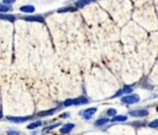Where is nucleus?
I'll return each instance as SVG.
<instances>
[{"instance_id":"f257e3e1","label":"nucleus","mask_w":158,"mask_h":135,"mask_svg":"<svg viewBox=\"0 0 158 135\" xmlns=\"http://www.w3.org/2000/svg\"><path fill=\"white\" fill-rule=\"evenodd\" d=\"M83 103H88V98L78 97V98H74V99H67V101H64L63 106L69 107V106H78V104H83Z\"/></svg>"},{"instance_id":"f03ea898","label":"nucleus","mask_w":158,"mask_h":135,"mask_svg":"<svg viewBox=\"0 0 158 135\" xmlns=\"http://www.w3.org/2000/svg\"><path fill=\"white\" fill-rule=\"evenodd\" d=\"M138 101H139V97H138V94H135V93L126 94L121 98V102L125 104H133V103H137Z\"/></svg>"},{"instance_id":"7ed1b4c3","label":"nucleus","mask_w":158,"mask_h":135,"mask_svg":"<svg viewBox=\"0 0 158 135\" xmlns=\"http://www.w3.org/2000/svg\"><path fill=\"white\" fill-rule=\"evenodd\" d=\"M95 112H96V108H95V107H91V108L84 109V110H83L80 114H81V117H83L84 119H90Z\"/></svg>"},{"instance_id":"20e7f679","label":"nucleus","mask_w":158,"mask_h":135,"mask_svg":"<svg viewBox=\"0 0 158 135\" xmlns=\"http://www.w3.org/2000/svg\"><path fill=\"white\" fill-rule=\"evenodd\" d=\"M128 114L132 117H146L148 115V110L147 109H133V110H130Z\"/></svg>"},{"instance_id":"39448f33","label":"nucleus","mask_w":158,"mask_h":135,"mask_svg":"<svg viewBox=\"0 0 158 135\" xmlns=\"http://www.w3.org/2000/svg\"><path fill=\"white\" fill-rule=\"evenodd\" d=\"M31 118H32V115H28V117H7L6 119L10 122H14V123H23Z\"/></svg>"},{"instance_id":"423d86ee","label":"nucleus","mask_w":158,"mask_h":135,"mask_svg":"<svg viewBox=\"0 0 158 135\" xmlns=\"http://www.w3.org/2000/svg\"><path fill=\"white\" fill-rule=\"evenodd\" d=\"M25 21H31V22H43L44 18L41 15H35V16H23Z\"/></svg>"},{"instance_id":"0eeeda50","label":"nucleus","mask_w":158,"mask_h":135,"mask_svg":"<svg viewBox=\"0 0 158 135\" xmlns=\"http://www.w3.org/2000/svg\"><path fill=\"white\" fill-rule=\"evenodd\" d=\"M73 128H74V124H73V123L64 124V125L60 128V133H62V134H67V133H69V131H70Z\"/></svg>"},{"instance_id":"6e6552de","label":"nucleus","mask_w":158,"mask_h":135,"mask_svg":"<svg viewBox=\"0 0 158 135\" xmlns=\"http://www.w3.org/2000/svg\"><path fill=\"white\" fill-rule=\"evenodd\" d=\"M56 112V108H52V109H47V110H41L37 113V117H47V115H51Z\"/></svg>"},{"instance_id":"1a4fd4ad","label":"nucleus","mask_w":158,"mask_h":135,"mask_svg":"<svg viewBox=\"0 0 158 135\" xmlns=\"http://www.w3.org/2000/svg\"><path fill=\"white\" fill-rule=\"evenodd\" d=\"M20 10L22 11V12H33L35 11V7L32 6V5H25V6H22V7H20Z\"/></svg>"},{"instance_id":"9d476101","label":"nucleus","mask_w":158,"mask_h":135,"mask_svg":"<svg viewBox=\"0 0 158 135\" xmlns=\"http://www.w3.org/2000/svg\"><path fill=\"white\" fill-rule=\"evenodd\" d=\"M75 10H77V7H74V6H65V7L58 9L57 12L59 14V12H68V11H75Z\"/></svg>"},{"instance_id":"9b49d317","label":"nucleus","mask_w":158,"mask_h":135,"mask_svg":"<svg viewBox=\"0 0 158 135\" xmlns=\"http://www.w3.org/2000/svg\"><path fill=\"white\" fill-rule=\"evenodd\" d=\"M40 125H42V122H40V120H37V122H32V123H30V124L27 125V129L32 130V129H36V128H38Z\"/></svg>"},{"instance_id":"f8f14e48","label":"nucleus","mask_w":158,"mask_h":135,"mask_svg":"<svg viewBox=\"0 0 158 135\" xmlns=\"http://www.w3.org/2000/svg\"><path fill=\"white\" fill-rule=\"evenodd\" d=\"M126 119H127L126 115H115V117H112L111 122H125Z\"/></svg>"},{"instance_id":"ddd939ff","label":"nucleus","mask_w":158,"mask_h":135,"mask_svg":"<svg viewBox=\"0 0 158 135\" xmlns=\"http://www.w3.org/2000/svg\"><path fill=\"white\" fill-rule=\"evenodd\" d=\"M91 1H94V0H78L77 1V6L78 7H83V6H85L86 4L91 2Z\"/></svg>"},{"instance_id":"4468645a","label":"nucleus","mask_w":158,"mask_h":135,"mask_svg":"<svg viewBox=\"0 0 158 135\" xmlns=\"http://www.w3.org/2000/svg\"><path fill=\"white\" fill-rule=\"evenodd\" d=\"M2 20H9V21H15V16L14 15H5V14H1V16H0Z\"/></svg>"},{"instance_id":"2eb2a0df","label":"nucleus","mask_w":158,"mask_h":135,"mask_svg":"<svg viewBox=\"0 0 158 135\" xmlns=\"http://www.w3.org/2000/svg\"><path fill=\"white\" fill-rule=\"evenodd\" d=\"M106 123H109V119H107V118H102V119H98V120L95 122V125H96V126H100V125L106 124Z\"/></svg>"},{"instance_id":"dca6fc26","label":"nucleus","mask_w":158,"mask_h":135,"mask_svg":"<svg viewBox=\"0 0 158 135\" xmlns=\"http://www.w3.org/2000/svg\"><path fill=\"white\" fill-rule=\"evenodd\" d=\"M122 91H123V93H126V94H131V92H132V87H131V86H123Z\"/></svg>"},{"instance_id":"f3484780","label":"nucleus","mask_w":158,"mask_h":135,"mask_svg":"<svg viewBox=\"0 0 158 135\" xmlns=\"http://www.w3.org/2000/svg\"><path fill=\"white\" fill-rule=\"evenodd\" d=\"M10 10H11V7H10V6H6L5 4H2V5L0 6V11H1L2 14L6 12V11H10Z\"/></svg>"},{"instance_id":"a211bd4d","label":"nucleus","mask_w":158,"mask_h":135,"mask_svg":"<svg viewBox=\"0 0 158 135\" xmlns=\"http://www.w3.org/2000/svg\"><path fill=\"white\" fill-rule=\"evenodd\" d=\"M148 126H151V128H157V126H158V119L152 120V122L148 124Z\"/></svg>"},{"instance_id":"6ab92c4d","label":"nucleus","mask_w":158,"mask_h":135,"mask_svg":"<svg viewBox=\"0 0 158 135\" xmlns=\"http://www.w3.org/2000/svg\"><path fill=\"white\" fill-rule=\"evenodd\" d=\"M58 125H60L59 123H56V124H53V125H51V126H48V128H46L44 129V131H48V130H52V129H54V128H57Z\"/></svg>"},{"instance_id":"aec40b11","label":"nucleus","mask_w":158,"mask_h":135,"mask_svg":"<svg viewBox=\"0 0 158 135\" xmlns=\"http://www.w3.org/2000/svg\"><path fill=\"white\" fill-rule=\"evenodd\" d=\"M106 113H107V115H114V117L116 115V110H115V109H112V108H111V109H107V112H106Z\"/></svg>"},{"instance_id":"412c9836","label":"nucleus","mask_w":158,"mask_h":135,"mask_svg":"<svg viewBox=\"0 0 158 135\" xmlns=\"http://www.w3.org/2000/svg\"><path fill=\"white\" fill-rule=\"evenodd\" d=\"M6 134L7 135H20V133L19 131H15V130H9Z\"/></svg>"},{"instance_id":"4be33fe9","label":"nucleus","mask_w":158,"mask_h":135,"mask_svg":"<svg viewBox=\"0 0 158 135\" xmlns=\"http://www.w3.org/2000/svg\"><path fill=\"white\" fill-rule=\"evenodd\" d=\"M144 123L143 122H138V123H132V125H135V126H141V125H143Z\"/></svg>"},{"instance_id":"5701e85b","label":"nucleus","mask_w":158,"mask_h":135,"mask_svg":"<svg viewBox=\"0 0 158 135\" xmlns=\"http://www.w3.org/2000/svg\"><path fill=\"white\" fill-rule=\"evenodd\" d=\"M2 2H4V4H14L15 0H2Z\"/></svg>"},{"instance_id":"b1692460","label":"nucleus","mask_w":158,"mask_h":135,"mask_svg":"<svg viewBox=\"0 0 158 135\" xmlns=\"http://www.w3.org/2000/svg\"><path fill=\"white\" fill-rule=\"evenodd\" d=\"M122 93H123V91H122V90H120V91H117V92L115 93V96H114V97H118V96H120V94H122Z\"/></svg>"},{"instance_id":"393cba45","label":"nucleus","mask_w":158,"mask_h":135,"mask_svg":"<svg viewBox=\"0 0 158 135\" xmlns=\"http://www.w3.org/2000/svg\"><path fill=\"white\" fill-rule=\"evenodd\" d=\"M68 115H69V114H68V113H63V114H62V115H60V117H62V118H67V117H68Z\"/></svg>"},{"instance_id":"a878e982","label":"nucleus","mask_w":158,"mask_h":135,"mask_svg":"<svg viewBox=\"0 0 158 135\" xmlns=\"http://www.w3.org/2000/svg\"><path fill=\"white\" fill-rule=\"evenodd\" d=\"M157 110H158V106H157Z\"/></svg>"}]
</instances>
